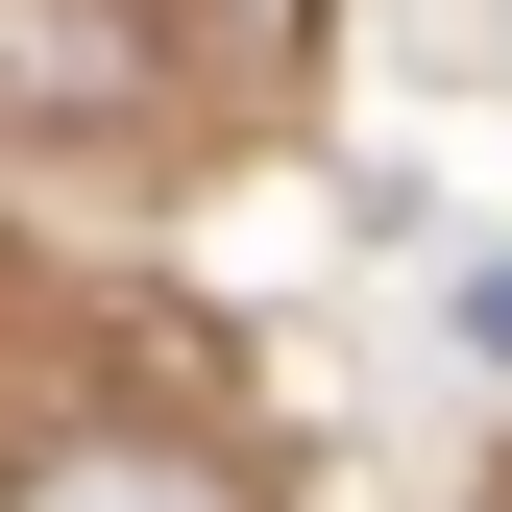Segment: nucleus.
<instances>
[{"label": "nucleus", "instance_id": "obj_1", "mask_svg": "<svg viewBox=\"0 0 512 512\" xmlns=\"http://www.w3.org/2000/svg\"><path fill=\"white\" fill-rule=\"evenodd\" d=\"M0 512H244V464L220 439H147V415H74V439L0 464Z\"/></svg>", "mask_w": 512, "mask_h": 512}, {"label": "nucleus", "instance_id": "obj_2", "mask_svg": "<svg viewBox=\"0 0 512 512\" xmlns=\"http://www.w3.org/2000/svg\"><path fill=\"white\" fill-rule=\"evenodd\" d=\"M147 98V0H0V122H122Z\"/></svg>", "mask_w": 512, "mask_h": 512}, {"label": "nucleus", "instance_id": "obj_3", "mask_svg": "<svg viewBox=\"0 0 512 512\" xmlns=\"http://www.w3.org/2000/svg\"><path fill=\"white\" fill-rule=\"evenodd\" d=\"M439 317H464V366H512V269H464V293H439Z\"/></svg>", "mask_w": 512, "mask_h": 512}]
</instances>
